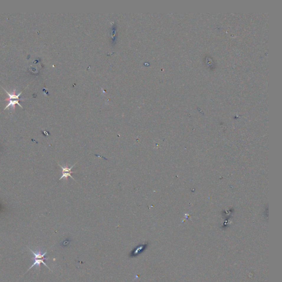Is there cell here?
<instances>
[{
	"label": "cell",
	"mask_w": 282,
	"mask_h": 282,
	"mask_svg": "<svg viewBox=\"0 0 282 282\" xmlns=\"http://www.w3.org/2000/svg\"><path fill=\"white\" fill-rule=\"evenodd\" d=\"M29 250L32 253L34 254V257L33 258V260H34V263L32 265H31V267L29 268V270H28V271L30 270L32 268H33L34 266H38V267H40V264L41 263H42L43 265L46 266L49 269V267L45 263L44 261L48 259V258H46L45 257L46 254L47 253V252H45L44 253H42V251H38L37 252H34L33 250H32L31 249H29Z\"/></svg>",
	"instance_id": "obj_1"
},
{
	"label": "cell",
	"mask_w": 282,
	"mask_h": 282,
	"mask_svg": "<svg viewBox=\"0 0 282 282\" xmlns=\"http://www.w3.org/2000/svg\"><path fill=\"white\" fill-rule=\"evenodd\" d=\"M3 89H4L5 91H6L7 94L9 96V98L6 99L5 100H6V101H9V104L7 105V106H6V107L4 108V110L5 109H6L7 108H9V106H10L11 105L12 106V108L13 109H15V106H16L15 105H16V104H18L20 107L23 108V107L21 106V104L19 103V100H24L25 99H19V96L21 94H22V91L19 94L16 95V90H14V91H13V92L12 94H11L9 93V92H8V91H6L4 89V88H3Z\"/></svg>",
	"instance_id": "obj_2"
},
{
	"label": "cell",
	"mask_w": 282,
	"mask_h": 282,
	"mask_svg": "<svg viewBox=\"0 0 282 282\" xmlns=\"http://www.w3.org/2000/svg\"><path fill=\"white\" fill-rule=\"evenodd\" d=\"M75 165H73V166H71L70 168H68V167H63V166H61L60 164H58L59 166H60L62 169V176L60 178H59V181L62 180V178H65L66 180H67V178L68 176L70 177L71 178H72L73 180H75V179L73 178L72 176L71 175V174L72 173H75V171H72V169H73V168L75 166Z\"/></svg>",
	"instance_id": "obj_3"
}]
</instances>
